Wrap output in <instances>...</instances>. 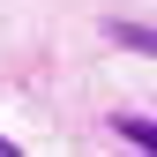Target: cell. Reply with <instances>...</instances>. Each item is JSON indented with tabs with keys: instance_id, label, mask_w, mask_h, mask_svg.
I'll return each instance as SVG.
<instances>
[{
	"instance_id": "obj_2",
	"label": "cell",
	"mask_w": 157,
	"mask_h": 157,
	"mask_svg": "<svg viewBox=\"0 0 157 157\" xmlns=\"http://www.w3.org/2000/svg\"><path fill=\"white\" fill-rule=\"evenodd\" d=\"M112 37H120V45H135V52H150V45H157L150 23H112Z\"/></svg>"
},
{
	"instance_id": "obj_1",
	"label": "cell",
	"mask_w": 157,
	"mask_h": 157,
	"mask_svg": "<svg viewBox=\"0 0 157 157\" xmlns=\"http://www.w3.org/2000/svg\"><path fill=\"white\" fill-rule=\"evenodd\" d=\"M112 135H120V142H135V150H157V127L142 120V112H120V120H112Z\"/></svg>"
}]
</instances>
